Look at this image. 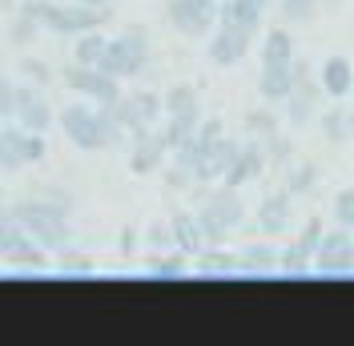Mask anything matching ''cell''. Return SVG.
Wrapping results in <instances>:
<instances>
[{"instance_id":"6da1fadb","label":"cell","mask_w":354,"mask_h":346,"mask_svg":"<svg viewBox=\"0 0 354 346\" xmlns=\"http://www.w3.org/2000/svg\"><path fill=\"white\" fill-rule=\"evenodd\" d=\"M8 210H12V217L41 242L48 254L61 258L65 250H73V221H68L73 214H68L65 206H53V201H44V197L28 194V197H21V201H12Z\"/></svg>"},{"instance_id":"7a4b0ae2","label":"cell","mask_w":354,"mask_h":346,"mask_svg":"<svg viewBox=\"0 0 354 346\" xmlns=\"http://www.w3.org/2000/svg\"><path fill=\"white\" fill-rule=\"evenodd\" d=\"M194 214H198V221H201L205 242H209V246H225V238L245 226L242 190H234V185H225V181H214L209 197H205L201 206H194Z\"/></svg>"},{"instance_id":"3957f363","label":"cell","mask_w":354,"mask_h":346,"mask_svg":"<svg viewBox=\"0 0 354 346\" xmlns=\"http://www.w3.org/2000/svg\"><path fill=\"white\" fill-rule=\"evenodd\" d=\"M149 61H153L149 28L145 24H125L117 37H109V48H105V57H101L97 69H105L117 81H133V77H141L149 69Z\"/></svg>"},{"instance_id":"277c9868","label":"cell","mask_w":354,"mask_h":346,"mask_svg":"<svg viewBox=\"0 0 354 346\" xmlns=\"http://www.w3.org/2000/svg\"><path fill=\"white\" fill-rule=\"evenodd\" d=\"M48 258H53V254H48L41 242L12 217V210L4 206V210H0V262H4V266H21V270H44Z\"/></svg>"},{"instance_id":"5b68a950","label":"cell","mask_w":354,"mask_h":346,"mask_svg":"<svg viewBox=\"0 0 354 346\" xmlns=\"http://www.w3.org/2000/svg\"><path fill=\"white\" fill-rule=\"evenodd\" d=\"M322 101H326V93H322V85H318V73H314V65H310L306 57H302V73H298V81H294V89H290V97L282 101V125L286 129H306L310 121H318V113H322Z\"/></svg>"},{"instance_id":"8992f818","label":"cell","mask_w":354,"mask_h":346,"mask_svg":"<svg viewBox=\"0 0 354 346\" xmlns=\"http://www.w3.org/2000/svg\"><path fill=\"white\" fill-rule=\"evenodd\" d=\"M44 153H48L44 133L24 129L17 121L12 125L4 121V129H0V173H21L28 165H41Z\"/></svg>"},{"instance_id":"52a82bcc","label":"cell","mask_w":354,"mask_h":346,"mask_svg":"<svg viewBox=\"0 0 354 346\" xmlns=\"http://www.w3.org/2000/svg\"><path fill=\"white\" fill-rule=\"evenodd\" d=\"M57 125L65 133V141L81 153H101L109 149L105 145V133H101V117H97V105L93 101H73L57 113Z\"/></svg>"},{"instance_id":"ba28073f","label":"cell","mask_w":354,"mask_h":346,"mask_svg":"<svg viewBox=\"0 0 354 346\" xmlns=\"http://www.w3.org/2000/svg\"><path fill=\"white\" fill-rule=\"evenodd\" d=\"M113 109H117L121 125H125V133H129V141H133V137L153 133L157 121L165 117V101H161V93H153V89H133V93H121V97L113 101Z\"/></svg>"},{"instance_id":"9c48e42d","label":"cell","mask_w":354,"mask_h":346,"mask_svg":"<svg viewBox=\"0 0 354 346\" xmlns=\"http://www.w3.org/2000/svg\"><path fill=\"white\" fill-rule=\"evenodd\" d=\"M165 21L185 41H205L218 28V0H165Z\"/></svg>"},{"instance_id":"30bf717a","label":"cell","mask_w":354,"mask_h":346,"mask_svg":"<svg viewBox=\"0 0 354 346\" xmlns=\"http://www.w3.org/2000/svg\"><path fill=\"white\" fill-rule=\"evenodd\" d=\"M61 85L68 93H77L81 101H93V105H109V101L121 97V81L117 77H109L105 69H97V65H77V61H68L61 69Z\"/></svg>"},{"instance_id":"8fae6325","label":"cell","mask_w":354,"mask_h":346,"mask_svg":"<svg viewBox=\"0 0 354 346\" xmlns=\"http://www.w3.org/2000/svg\"><path fill=\"white\" fill-rule=\"evenodd\" d=\"M326 234V221L314 214L306 217L302 226H298V234L290 246H282V262H278V274H286V278H306L314 274V254H318V242Z\"/></svg>"},{"instance_id":"7c38bea8","label":"cell","mask_w":354,"mask_h":346,"mask_svg":"<svg viewBox=\"0 0 354 346\" xmlns=\"http://www.w3.org/2000/svg\"><path fill=\"white\" fill-rule=\"evenodd\" d=\"M314 274L318 278H354V230L334 226L322 234L318 254H314Z\"/></svg>"},{"instance_id":"4fadbf2b","label":"cell","mask_w":354,"mask_h":346,"mask_svg":"<svg viewBox=\"0 0 354 346\" xmlns=\"http://www.w3.org/2000/svg\"><path fill=\"white\" fill-rule=\"evenodd\" d=\"M254 28H242V24H221L205 37V57L214 61L218 69H230V65H238L245 53H250V44H254Z\"/></svg>"},{"instance_id":"5bb4252c","label":"cell","mask_w":354,"mask_h":346,"mask_svg":"<svg viewBox=\"0 0 354 346\" xmlns=\"http://www.w3.org/2000/svg\"><path fill=\"white\" fill-rule=\"evenodd\" d=\"M294 201L298 197L290 194V190H270V194L258 201V210H254V230L266 234V238H274V234H286L290 226H294Z\"/></svg>"},{"instance_id":"9a60e30c","label":"cell","mask_w":354,"mask_h":346,"mask_svg":"<svg viewBox=\"0 0 354 346\" xmlns=\"http://www.w3.org/2000/svg\"><path fill=\"white\" fill-rule=\"evenodd\" d=\"M12 121H17V125H24V129H32V133H48V129H53V121H57V109L48 105L44 89L21 81V89H17V109H12Z\"/></svg>"},{"instance_id":"2e32d148","label":"cell","mask_w":354,"mask_h":346,"mask_svg":"<svg viewBox=\"0 0 354 346\" xmlns=\"http://www.w3.org/2000/svg\"><path fill=\"white\" fill-rule=\"evenodd\" d=\"M266 170H270V161H266L262 141L245 137V141H242V153H238V161L230 165V173H225L221 181H225V185H234V190H245L250 181H262Z\"/></svg>"},{"instance_id":"e0dca14e","label":"cell","mask_w":354,"mask_h":346,"mask_svg":"<svg viewBox=\"0 0 354 346\" xmlns=\"http://www.w3.org/2000/svg\"><path fill=\"white\" fill-rule=\"evenodd\" d=\"M298 73H302V57H294L290 65H262L258 73V97L270 101V105H282L290 97V89L298 81Z\"/></svg>"},{"instance_id":"ac0fdd59","label":"cell","mask_w":354,"mask_h":346,"mask_svg":"<svg viewBox=\"0 0 354 346\" xmlns=\"http://www.w3.org/2000/svg\"><path fill=\"white\" fill-rule=\"evenodd\" d=\"M318 73V85H322V93H326V101H346L354 93V65L346 61V57H326L322 65L314 69Z\"/></svg>"},{"instance_id":"d6986e66","label":"cell","mask_w":354,"mask_h":346,"mask_svg":"<svg viewBox=\"0 0 354 346\" xmlns=\"http://www.w3.org/2000/svg\"><path fill=\"white\" fill-rule=\"evenodd\" d=\"M278 262H282V246L250 242L245 250H238V274H245V278H270V274H278Z\"/></svg>"},{"instance_id":"ffe728a7","label":"cell","mask_w":354,"mask_h":346,"mask_svg":"<svg viewBox=\"0 0 354 346\" xmlns=\"http://www.w3.org/2000/svg\"><path fill=\"white\" fill-rule=\"evenodd\" d=\"M169 161V149L161 145V137L153 133H145V137H133L129 141V170L137 177H149V173H161V165Z\"/></svg>"},{"instance_id":"44dd1931","label":"cell","mask_w":354,"mask_h":346,"mask_svg":"<svg viewBox=\"0 0 354 346\" xmlns=\"http://www.w3.org/2000/svg\"><path fill=\"white\" fill-rule=\"evenodd\" d=\"M169 230H174V246L189 262L209 246L205 234H201V221H198V214H194V206H189V210H174V214H169Z\"/></svg>"},{"instance_id":"7402d4cb","label":"cell","mask_w":354,"mask_h":346,"mask_svg":"<svg viewBox=\"0 0 354 346\" xmlns=\"http://www.w3.org/2000/svg\"><path fill=\"white\" fill-rule=\"evenodd\" d=\"M298 57V41L290 24H274L262 33V65H290Z\"/></svg>"},{"instance_id":"603a6c76","label":"cell","mask_w":354,"mask_h":346,"mask_svg":"<svg viewBox=\"0 0 354 346\" xmlns=\"http://www.w3.org/2000/svg\"><path fill=\"white\" fill-rule=\"evenodd\" d=\"M189 270L198 278H238V254H230L225 246H205Z\"/></svg>"},{"instance_id":"cb8c5ba5","label":"cell","mask_w":354,"mask_h":346,"mask_svg":"<svg viewBox=\"0 0 354 346\" xmlns=\"http://www.w3.org/2000/svg\"><path fill=\"white\" fill-rule=\"evenodd\" d=\"M161 101H165V117H177V121H194V125H198L201 117H205V113H201V93H198L194 85H174L169 93H165V97H161Z\"/></svg>"},{"instance_id":"d4e9b609","label":"cell","mask_w":354,"mask_h":346,"mask_svg":"<svg viewBox=\"0 0 354 346\" xmlns=\"http://www.w3.org/2000/svg\"><path fill=\"white\" fill-rule=\"evenodd\" d=\"M238 153H242V141L221 133L218 141L209 145V153H205V181H221L230 173V165L238 161Z\"/></svg>"},{"instance_id":"484cf974","label":"cell","mask_w":354,"mask_h":346,"mask_svg":"<svg viewBox=\"0 0 354 346\" xmlns=\"http://www.w3.org/2000/svg\"><path fill=\"white\" fill-rule=\"evenodd\" d=\"M314 185H318V161H310V157H294L290 165H282V190H290L294 197L314 194Z\"/></svg>"},{"instance_id":"4316f807","label":"cell","mask_w":354,"mask_h":346,"mask_svg":"<svg viewBox=\"0 0 354 346\" xmlns=\"http://www.w3.org/2000/svg\"><path fill=\"white\" fill-rule=\"evenodd\" d=\"M145 274L157 282H181V278H189L194 270H189V258L181 250H161V254H149Z\"/></svg>"},{"instance_id":"83f0119b","label":"cell","mask_w":354,"mask_h":346,"mask_svg":"<svg viewBox=\"0 0 354 346\" xmlns=\"http://www.w3.org/2000/svg\"><path fill=\"white\" fill-rule=\"evenodd\" d=\"M242 129L245 137H254V141H266V137H274V133L282 129V113L270 105H254V109H245V117H242Z\"/></svg>"},{"instance_id":"f1b7e54d","label":"cell","mask_w":354,"mask_h":346,"mask_svg":"<svg viewBox=\"0 0 354 346\" xmlns=\"http://www.w3.org/2000/svg\"><path fill=\"white\" fill-rule=\"evenodd\" d=\"M318 129L330 145H346L351 141V117H346V105H322L318 113Z\"/></svg>"},{"instance_id":"f546056e","label":"cell","mask_w":354,"mask_h":346,"mask_svg":"<svg viewBox=\"0 0 354 346\" xmlns=\"http://www.w3.org/2000/svg\"><path fill=\"white\" fill-rule=\"evenodd\" d=\"M105 48H109V37H105V28L81 33V37H73V61H77V65H101Z\"/></svg>"},{"instance_id":"4dcf8cb0","label":"cell","mask_w":354,"mask_h":346,"mask_svg":"<svg viewBox=\"0 0 354 346\" xmlns=\"http://www.w3.org/2000/svg\"><path fill=\"white\" fill-rule=\"evenodd\" d=\"M274 12H278V24L298 28V24H310L318 12H322V0H278Z\"/></svg>"},{"instance_id":"1f68e13d","label":"cell","mask_w":354,"mask_h":346,"mask_svg":"<svg viewBox=\"0 0 354 346\" xmlns=\"http://www.w3.org/2000/svg\"><path fill=\"white\" fill-rule=\"evenodd\" d=\"M262 17L266 12H258V8H250V4H242V0H218V21L221 24H242V28H262Z\"/></svg>"},{"instance_id":"d6a6232c","label":"cell","mask_w":354,"mask_h":346,"mask_svg":"<svg viewBox=\"0 0 354 346\" xmlns=\"http://www.w3.org/2000/svg\"><path fill=\"white\" fill-rule=\"evenodd\" d=\"M41 33H44V28L37 24V17H32L28 8H12V21H8V44L24 48V44H32V41H37Z\"/></svg>"},{"instance_id":"836d02e7","label":"cell","mask_w":354,"mask_h":346,"mask_svg":"<svg viewBox=\"0 0 354 346\" xmlns=\"http://www.w3.org/2000/svg\"><path fill=\"white\" fill-rule=\"evenodd\" d=\"M262 149H266V161H270V170H282V165H290V161L298 157V149H294V137H290L286 129H278L274 137H266Z\"/></svg>"},{"instance_id":"e575fe53","label":"cell","mask_w":354,"mask_h":346,"mask_svg":"<svg viewBox=\"0 0 354 346\" xmlns=\"http://www.w3.org/2000/svg\"><path fill=\"white\" fill-rule=\"evenodd\" d=\"M17 73H21V81H28V85H37V89H48L57 81L53 65L41 61V57H21V61H17Z\"/></svg>"},{"instance_id":"d590c367","label":"cell","mask_w":354,"mask_h":346,"mask_svg":"<svg viewBox=\"0 0 354 346\" xmlns=\"http://www.w3.org/2000/svg\"><path fill=\"white\" fill-rule=\"evenodd\" d=\"M145 246H149L153 254H161V250H177L174 246V230H169V217H165V221H153V226L145 230Z\"/></svg>"},{"instance_id":"8d00e7d4","label":"cell","mask_w":354,"mask_h":346,"mask_svg":"<svg viewBox=\"0 0 354 346\" xmlns=\"http://www.w3.org/2000/svg\"><path fill=\"white\" fill-rule=\"evenodd\" d=\"M334 221L346 226V230H354V185H346V190L334 194Z\"/></svg>"},{"instance_id":"74e56055","label":"cell","mask_w":354,"mask_h":346,"mask_svg":"<svg viewBox=\"0 0 354 346\" xmlns=\"http://www.w3.org/2000/svg\"><path fill=\"white\" fill-rule=\"evenodd\" d=\"M61 274H73V278H93V262L77 258V254H61Z\"/></svg>"},{"instance_id":"f35d334b","label":"cell","mask_w":354,"mask_h":346,"mask_svg":"<svg viewBox=\"0 0 354 346\" xmlns=\"http://www.w3.org/2000/svg\"><path fill=\"white\" fill-rule=\"evenodd\" d=\"M17 89L21 81H12V77H0V113L12 121V109H17Z\"/></svg>"},{"instance_id":"ab89813d","label":"cell","mask_w":354,"mask_h":346,"mask_svg":"<svg viewBox=\"0 0 354 346\" xmlns=\"http://www.w3.org/2000/svg\"><path fill=\"white\" fill-rule=\"evenodd\" d=\"M37 197L53 201V206H65L68 214H73V206H77V201H73V194H68V190H57V185H37Z\"/></svg>"},{"instance_id":"60d3db41","label":"cell","mask_w":354,"mask_h":346,"mask_svg":"<svg viewBox=\"0 0 354 346\" xmlns=\"http://www.w3.org/2000/svg\"><path fill=\"white\" fill-rule=\"evenodd\" d=\"M133 250H137V234L125 230V238H121V254H133Z\"/></svg>"},{"instance_id":"b9f144b4","label":"cell","mask_w":354,"mask_h":346,"mask_svg":"<svg viewBox=\"0 0 354 346\" xmlns=\"http://www.w3.org/2000/svg\"><path fill=\"white\" fill-rule=\"evenodd\" d=\"M242 4H250V8H258V12H270V4H274V0H242Z\"/></svg>"},{"instance_id":"7bdbcfd3","label":"cell","mask_w":354,"mask_h":346,"mask_svg":"<svg viewBox=\"0 0 354 346\" xmlns=\"http://www.w3.org/2000/svg\"><path fill=\"white\" fill-rule=\"evenodd\" d=\"M342 4H346V0H322V8H326V12H338Z\"/></svg>"},{"instance_id":"ee69618b","label":"cell","mask_w":354,"mask_h":346,"mask_svg":"<svg viewBox=\"0 0 354 346\" xmlns=\"http://www.w3.org/2000/svg\"><path fill=\"white\" fill-rule=\"evenodd\" d=\"M81 4H97V8H109L113 0H81Z\"/></svg>"},{"instance_id":"f6af8a7d","label":"cell","mask_w":354,"mask_h":346,"mask_svg":"<svg viewBox=\"0 0 354 346\" xmlns=\"http://www.w3.org/2000/svg\"><path fill=\"white\" fill-rule=\"evenodd\" d=\"M346 117H351V141H354V105H346Z\"/></svg>"},{"instance_id":"bcb514c9","label":"cell","mask_w":354,"mask_h":346,"mask_svg":"<svg viewBox=\"0 0 354 346\" xmlns=\"http://www.w3.org/2000/svg\"><path fill=\"white\" fill-rule=\"evenodd\" d=\"M0 4H4V8H21L24 0H0Z\"/></svg>"},{"instance_id":"7dc6e473","label":"cell","mask_w":354,"mask_h":346,"mask_svg":"<svg viewBox=\"0 0 354 346\" xmlns=\"http://www.w3.org/2000/svg\"><path fill=\"white\" fill-rule=\"evenodd\" d=\"M4 121H8V117H4V113H0V129H4Z\"/></svg>"},{"instance_id":"c3c4849f","label":"cell","mask_w":354,"mask_h":346,"mask_svg":"<svg viewBox=\"0 0 354 346\" xmlns=\"http://www.w3.org/2000/svg\"><path fill=\"white\" fill-rule=\"evenodd\" d=\"M0 194H4V190H0Z\"/></svg>"}]
</instances>
